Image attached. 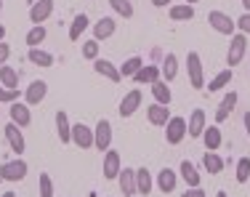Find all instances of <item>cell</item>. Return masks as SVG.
<instances>
[{
    "mask_svg": "<svg viewBox=\"0 0 250 197\" xmlns=\"http://www.w3.org/2000/svg\"><path fill=\"white\" fill-rule=\"evenodd\" d=\"M109 5L117 16H123V19H130V16H133V3H130V0H109Z\"/></svg>",
    "mask_w": 250,
    "mask_h": 197,
    "instance_id": "35",
    "label": "cell"
},
{
    "mask_svg": "<svg viewBox=\"0 0 250 197\" xmlns=\"http://www.w3.org/2000/svg\"><path fill=\"white\" fill-rule=\"evenodd\" d=\"M152 96L157 104H165V107H170V101H173V93H170V86L165 80H154L152 83Z\"/></svg>",
    "mask_w": 250,
    "mask_h": 197,
    "instance_id": "24",
    "label": "cell"
},
{
    "mask_svg": "<svg viewBox=\"0 0 250 197\" xmlns=\"http://www.w3.org/2000/svg\"><path fill=\"white\" fill-rule=\"evenodd\" d=\"M133 80L136 83H149V86H152L154 80H160V67H154V64H144V67L133 75Z\"/></svg>",
    "mask_w": 250,
    "mask_h": 197,
    "instance_id": "31",
    "label": "cell"
},
{
    "mask_svg": "<svg viewBox=\"0 0 250 197\" xmlns=\"http://www.w3.org/2000/svg\"><path fill=\"white\" fill-rule=\"evenodd\" d=\"M234 176H237V181H240V184L248 181V178H250V157H240V160H237Z\"/></svg>",
    "mask_w": 250,
    "mask_h": 197,
    "instance_id": "37",
    "label": "cell"
},
{
    "mask_svg": "<svg viewBox=\"0 0 250 197\" xmlns=\"http://www.w3.org/2000/svg\"><path fill=\"white\" fill-rule=\"evenodd\" d=\"M93 147L106 152L112 147V123L109 120H99L96 128H93Z\"/></svg>",
    "mask_w": 250,
    "mask_h": 197,
    "instance_id": "6",
    "label": "cell"
},
{
    "mask_svg": "<svg viewBox=\"0 0 250 197\" xmlns=\"http://www.w3.org/2000/svg\"><path fill=\"white\" fill-rule=\"evenodd\" d=\"M237 22V29H240L242 35H248L250 38V11H245V14L240 16V19H234Z\"/></svg>",
    "mask_w": 250,
    "mask_h": 197,
    "instance_id": "41",
    "label": "cell"
},
{
    "mask_svg": "<svg viewBox=\"0 0 250 197\" xmlns=\"http://www.w3.org/2000/svg\"><path fill=\"white\" fill-rule=\"evenodd\" d=\"M27 59H29V64H35V67H43V69L53 67V53L43 51V48H29Z\"/></svg>",
    "mask_w": 250,
    "mask_h": 197,
    "instance_id": "29",
    "label": "cell"
},
{
    "mask_svg": "<svg viewBox=\"0 0 250 197\" xmlns=\"http://www.w3.org/2000/svg\"><path fill=\"white\" fill-rule=\"evenodd\" d=\"M237 107V91H229L226 96L221 99V104H218V109H216V125H221L226 123V117L231 115V109Z\"/></svg>",
    "mask_w": 250,
    "mask_h": 197,
    "instance_id": "20",
    "label": "cell"
},
{
    "mask_svg": "<svg viewBox=\"0 0 250 197\" xmlns=\"http://www.w3.org/2000/svg\"><path fill=\"white\" fill-rule=\"evenodd\" d=\"M83 59L96 62L99 59V40H85V43H83Z\"/></svg>",
    "mask_w": 250,
    "mask_h": 197,
    "instance_id": "38",
    "label": "cell"
},
{
    "mask_svg": "<svg viewBox=\"0 0 250 197\" xmlns=\"http://www.w3.org/2000/svg\"><path fill=\"white\" fill-rule=\"evenodd\" d=\"M152 173L146 171V168H136V195H141V197H146L152 192Z\"/></svg>",
    "mask_w": 250,
    "mask_h": 197,
    "instance_id": "25",
    "label": "cell"
},
{
    "mask_svg": "<svg viewBox=\"0 0 250 197\" xmlns=\"http://www.w3.org/2000/svg\"><path fill=\"white\" fill-rule=\"evenodd\" d=\"M117 184H120V192L125 197L136 195V168H123L117 173Z\"/></svg>",
    "mask_w": 250,
    "mask_h": 197,
    "instance_id": "18",
    "label": "cell"
},
{
    "mask_svg": "<svg viewBox=\"0 0 250 197\" xmlns=\"http://www.w3.org/2000/svg\"><path fill=\"white\" fill-rule=\"evenodd\" d=\"M45 96H48V83L45 80H32L27 86V91H24V104L35 107V104H40Z\"/></svg>",
    "mask_w": 250,
    "mask_h": 197,
    "instance_id": "11",
    "label": "cell"
},
{
    "mask_svg": "<svg viewBox=\"0 0 250 197\" xmlns=\"http://www.w3.org/2000/svg\"><path fill=\"white\" fill-rule=\"evenodd\" d=\"M93 69H96V75L106 77L109 83H120V80H123L120 67H115V64H112L109 59H96V62H93Z\"/></svg>",
    "mask_w": 250,
    "mask_h": 197,
    "instance_id": "14",
    "label": "cell"
},
{
    "mask_svg": "<svg viewBox=\"0 0 250 197\" xmlns=\"http://www.w3.org/2000/svg\"><path fill=\"white\" fill-rule=\"evenodd\" d=\"M0 86H5V88H19V72H16L11 64H3V67H0Z\"/></svg>",
    "mask_w": 250,
    "mask_h": 197,
    "instance_id": "32",
    "label": "cell"
},
{
    "mask_svg": "<svg viewBox=\"0 0 250 197\" xmlns=\"http://www.w3.org/2000/svg\"><path fill=\"white\" fill-rule=\"evenodd\" d=\"M0 197H16V192H3Z\"/></svg>",
    "mask_w": 250,
    "mask_h": 197,
    "instance_id": "48",
    "label": "cell"
},
{
    "mask_svg": "<svg viewBox=\"0 0 250 197\" xmlns=\"http://www.w3.org/2000/svg\"><path fill=\"white\" fill-rule=\"evenodd\" d=\"M14 101H19V88L0 86V104H14Z\"/></svg>",
    "mask_w": 250,
    "mask_h": 197,
    "instance_id": "39",
    "label": "cell"
},
{
    "mask_svg": "<svg viewBox=\"0 0 250 197\" xmlns=\"http://www.w3.org/2000/svg\"><path fill=\"white\" fill-rule=\"evenodd\" d=\"M72 144L77 149H91L93 147V128H88L85 123L72 125Z\"/></svg>",
    "mask_w": 250,
    "mask_h": 197,
    "instance_id": "9",
    "label": "cell"
},
{
    "mask_svg": "<svg viewBox=\"0 0 250 197\" xmlns=\"http://www.w3.org/2000/svg\"><path fill=\"white\" fill-rule=\"evenodd\" d=\"M5 141H8V147L16 152V157H21V154H24L27 141H24V136H21V128H19L16 123H8V125H5Z\"/></svg>",
    "mask_w": 250,
    "mask_h": 197,
    "instance_id": "8",
    "label": "cell"
},
{
    "mask_svg": "<svg viewBox=\"0 0 250 197\" xmlns=\"http://www.w3.org/2000/svg\"><path fill=\"white\" fill-rule=\"evenodd\" d=\"M53 14V0H35L32 8H29V22L32 24H43V22H48Z\"/></svg>",
    "mask_w": 250,
    "mask_h": 197,
    "instance_id": "10",
    "label": "cell"
},
{
    "mask_svg": "<svg viewBox=\"0 0 250 197\" xmlns=\"http://www.w3.org/2000/svg\"><path fill=\"white\" fill-rule=\"evenodd\" d=\"M152 5H154V8H168L170 0H152Z\"/></svg>",
    "mask_w": 250,
    "mask_h": 197,
    "instance_id": "44",
    "label": "cell"
},
{
    "mask_svg": "<svg viewBox=\"0 0 250 197\" xmlns=\"http://www.w3.org/2000/svg\"><path fill=\"white\" fill-rule=\"evenodd\" d=\"M187 139V120H184V117H170L168 123H165V141H168V144H181V141Z\"/></svg>",
    "mask_w": 250,
    "mask_h": 197,
    "instance_id": "5",
    "label": "cell"
},
{
    "mask_svg": "<svg viewBox=\"0 0 250 197\" xmlns=\"http://www.w3.org/2000/svg\"><path fill=\"white\" fill-rule=\"evenodd\" d=\"M200 139L205 141L208 152H216V149L221 147V128H218V125H205V131H202Z\"/></svg>",
    "mask_w": 250,
    "mask_h": 197,
    "instance_id": "22",
    "label": "cell"
},
{
    "mask_svg": "<svg viewBox=\"0 0 250 197\" xmlns=\"http://www.w3.org/2000/svg\"><path fill=\"white\" fill-rule=\"evenodd\" d=\"M11 123H16L19 128H27L32 123V112H29V104H21V101H14L11 104Z\"/></svg>",
    "mask_w": 250,
    "mask_h": 197,
    "instance_id": "17",
    "label": "cell"
},
{
    "mask_svg": "<svg viewBox=\"0 0 250 197\" xmlns=\"http://www.w3.org/2000/svg\"><path fill=\"white\" fill-rule=\"evenodd\" d=\"M181 197H205V189H202V187H189Z\"/></svg>",
    "mask_w": 250,
    "mask_h": 197,
    "instance_id": "43",
    "label": "cell"
},
{
    "mask_svg": "<svg viewBox=\"0 0 250 197\" xmlns=\"http://www.w3.org/2000/svg\"><path fill=\"white\" fill-rule=\"evenodd\" d=\"M242 123H245V133H248V139H250V112H245V117H242Z\"/></svg>",
    "mask_w": 250,
    "mask_h": 197,
    "instance_id": "45",
    "label": "cell"
},
{
    "mask_svg": "<svg viewBox=\"0 0 250 197\" xmlns=\"http://www.w3.org/2000/svg\"><path fill=\"white\" fill-rule=\"evenodd\" d=\"M176 184H178V176H176V171H170V168H163V171L157 173V189H160V192H165V195L176 192Z\"/></svg>",
    "mask_w": 250,
    "mask_h": 197,
    "instance_id": "21",
    "label": "cell"
},
{
    "mask_svg": "<svg viewBox=\"0 0 250 197\" xmlns=\"http://www.w3.org/2000/svg\"><path fill=\"white\" fill-rule=\"evenodd\" d=\"M187 3H189V5H194V3H200V0H187Z\"/></svg>",
    "mask_w": 250,
    "mask_h": 197,
    "instance_id": "49",
    "label": "cell"
},
{
    "mask_svg": "<svg viewBox=\"0 0 250 197\" xmlns=\"http://www.w3.org/2000/svg\"><path fill=\"white\" fill-rule=\"evenodd\" d=\"M178 171H181V178L187 181V187H200V173H197V168H194L192 160H181Z\"/></svg>",
    "mask_w": 250,
    "mask_h": 197,
    "instance_id": "28",
    "label": "cell"
},
{
    "mask_svg": "<svg viewBox=\"0 0 250 197\" xmlns=\"http://www.w3.org/2000/svg\"><path fill=\"white\" fill-rule=\"evenodd\" d=\"M0 14H3V0H0Z\"/></svg>",
    "mask_w": 250,
    "mask_h": 197,
    "instance_id": "51",
    "label": "cell"
},
{
    "mask_svg": "<svg viewBox=\"0 0 250 197\" xmlns=\"http://www.w3.org/2000/svg\"><path fill=\"white\" fill-rule=\"evenodd\" d=\"M202 165H205V171L210 173V176H218V173L224 171V160H221V154H216V152L202 154Z\"/></svg>",
    "mask_w": 250,
    "mask_h": 197,
    "instance_id": "30",
    "label": "cell"
},
{
    "mask_svg": "<svg viewBox=\"0 0 250 197\" xmlns=\"http://www.w3.org/2000/svg\"><path fill=\"white\" fill-rule=\"evenodd\" d=\"M56 133H59V139H62V144H72V123H69V117L64 109L56 112Z\"/></svg>",
    "mask_w": 250,
    "mask_h": 197,
    "instance_id": "19",
    "label": "cell"
},
{
    "mask_svg": "<svg viewBox=\"0 0 250 197\" xmlns=\"http://www.w3.org/2000/svg\"><path fill=\"white\" fill-rule=\"evenodd\" d=\"M40 197H53V178L48 173H40Z\"/></svg>",
    "mask_w": 250,
    "mask_h": 197,
    "instance_id": "40",
    "label": "cell"
},
{
    "mask_svg": "<svg viewBox=\"0 0 250 197\" xmlns=\"http://www.w3.org/2000/svg\"><path fill=\"white\" fill-rule=\"evenodd\" d=\"M208 24L216 29L218 35H229V38L237 29V22L231 19L229 14H224V11H210V14H208Z\"/></svg>",
    "mask_w": 250,
    "mask_h": 197,
    "instance_id": "4",
    "label": "cell"
},
{
    "mask_svg": "<svg viewBox=\"0 0 250 197\" xmlns=\"http://www.w3.org/2000/svg\"><path fill=\"white\" fill-rule=\"evenodd\" d=\"M216 197H229V195H226V192H218V195H216Z\"/></svg>",
    "mask_w": 250,
    "mask_h": 197,
    "instance_id": "50",
    "label": "cell"
},
{
    "mask_svg": "<svg viewBox=\"0 0 250 197\" xmlns=\"http://www.w3.org/2000/svg\"><path fill=\"white\" fill-rule=\"evenodd\" d=\"M88 27H91V19H88L85 14H77L75 19H72V24H69V40H72V43H77Z\"/></svg>",
    "mask_w": 250,
    "mask_h": 197,
    "instance_id": "27",
    "label": "cell"
},
{
    "mask_svg": "<svg viewBox=\"0 0 250 197\" xmlns=\"http://www.w3.org/2000/svg\"><path fill=\"white\" fill-rule=\"evenodd\" d=\"M141 101H144V93L139 91V88H133V91H128L120 101V117H133L136 112H139Z\"/></svg>",
    "mask_w": 250,
    "mask_h": 197,
    "instance_id": "7",
    "label": "cell"
},
{
    "mask_svg": "<svg viewBox=\"0 0 250 197\" xmlns=\"http://www.w3.org/2000/svg\"><path fill=\"white\" fill-rule=\"evenodd\" d=\"M242 8H245V11H250V0H242Z\"/></svg>",
    "mask_w": 250,
    "mask_h": 197,
    "instance_id": "47",
    "label": "cell"
},
{
    "mask_svg": "<svg viewBox=\"0 0 250 197\" xmlns=\"http://www.w3.org/2000/svg\"><path fill=\"white\" fill-rule=\"evenodd\" d=\"M229 83H231V69H224V72H218L205 88H210V91H224Z\"/></svg>",
    "mask_w": 250,
    "mask_h": 197,
    "instance_id": "36",
    "label": "cell"
},
{
    "mask_svg": "<svg viewBox=\"0 0 250 197\" xmlns=\"http://www.w3.org/2000/svg\"><path fill=\"white\" fill-rule=\"evenodd\" d=\"M141 67H144V59H141V56H130V59H125V64L120 67V75L123 77H133Z\"/></svg>",
    "mask_w": 250,
    "mask_h": 197,
    "instance_id": "34",
    "label": "cell"
},
{
    "mask_svg": "<svg viewBox=\"0 0 250 197\" xmlns=\"http://www.w3.org/2000/svg\"><path fill=\"white\" fill-rule=\"evenodd\" d=\"M117 32V22L112 19V16H101V19L93 24V40H106V38H112V35Z\"/></svg>",
    "mask_w": 250,
    "mask_h": 197,
    "instance_id": "15",
    "label": "cell"
},
{
    "mask_svg": "<svg viewBox=\"0 0 250 197\" xmlns=\"http://www.w3.org/2000/svg\"><path fill=\"white\" fill-rule=\"evenodd\" d=\"M146 120H149L152 125H157V128H163V125L170 120V107L154 101L152 107H146Z\"/></svg>",
    "mask_w": 250,
    "mask_h": 197,
    "instance_id": "16",
    "label": "cell"
},
{
    "mask_svg": "<svg viewBox=\"0 0 250 197\" xmlns=\"http://www.w3.org/2000/svg\"><path fill=\"white\" fill-rule=\"evenodd\" d=\"M245 53H248V35L234 32L231 35V43H229V51H226V64H229V69H234L237 64H242Z\"/></svg>",
    "mask_w": 250,
    "mask_h": 197,
    "instance_id": "2",
    "label": "cell"
},
{
    "mask_svg": "<svg viewBox=\"0 0 250 197\" xmlns=\"http://www.w3.org/2000/svg\"><path fill=\"white\" fill-rule=\"evenodd\" d=\"M168 16L173 22H189V19H194V5H189V3L168 5Z\"/></svg>",
    "mask_w": 250,
    "mask_h": 197,
    "instance_id": "26",
    "label": "cell"
},
{
    "mask_svg": "<svg viewBox=\"0 0 250 197\" xmlns=\"http://www.w3.org/2000/svg\"><path fill=\"white\" fill-rule=\"evenodd\" d=\"M178 75V56L176 53H168V56L163 59V67H160V77H163L165 83H173Z\"/></svg>",
    "mask_w": 250,
    "mask_h": 197,
    "instance_id": "23",
    "label": "cell"
},
{
    "mask_svg": "<svg viewBox=\"0 0 250 197\" xmlns=\"http://www.w3.org/2000/svg\"><path fill=\"white\" fill-rule=\"evenodd\" d=\"M123 171V160H120V152H115V149H106L104 152V168H101V173H104V178H117V173Z\"/></svg>",
    "mask_w": 250,
    "mask_h": 197,
    "instance_id": "12",
    "label": "cell"
},
{
    "mask_svg": "<svg viewBox=\"0 0 250 197\" xmlns=\"http://www.w3.org/2000/svg\"><path fill=\"white\" fill-rule=\"evenodd\" d=\"M208 117H205V109H194L192 115H189V120H187V133H189V139H200L202 136V131H205V123Z\"/></svg>",
    "mask_w": 250,
    "mask_h": 197,
    "instance_id": "13",
    "label": "cell"
},
{
    "mask_svg": "<svg viewBox=\"0 0 250 197\" xmlns=\"http://www.w3.org/2000/svg\"><path fill=\"white\" fill-rule=\"evenodd\" d=\"M187 75H189V86L194 91H202L205 88V69H202V59L197 51L187 53Z\"/></svg>",
    "mask_w": 250,
    "mask_h": 197,
    "instance_id": "1",
    "label": "cell"
},
{
    "mask_svg": "<svg viewBox=\"0 0 250 197\" xmlns=\"http://www.w3.org/2000/svg\"><path fill=\"white\" fill-rule=\"evenodd\" d=\"M27 171H29V165L21 157L8 160V163L0 165V181H11V184L21 181V178H27Z\"/></svg>",
    "mask_w": 250,
    "mask_h": 197,
    "instance_id": "3",
    "label": "cell"
},
{
    "mask_svg": "<svg viewBox=\"0 0 250 197\" xmlns=\"http://www.w3.org/2000/svg\"><path fill=\"white\" fill-rule=\"evenodd\" d=\"M8 56H11V45L8 43H0V67L8 62Z\"/></svg>",
    "mask_w": 250,
    "mask_h": 197,
    "instance_id": "42",
    "label": "cell"
},
{
    "mask_svg": "<svg viewBox=\"0 0 250 197\" xmlns=\"http://www.w3.org/2000/svg\"><path fill=\"white\" fill-rule=\"evenodd\" d=\"M45 35H48V32H45L43 24H32V29L27 32V45H29V48H38V45L45 40Z\"/></svg>",
    "mask_w": 250,
    "mask_h": 197,
    "instance_id": "33",
    "label": "cell"
},
{
    "mask_svg": "<svg viewBox=\"0 0 250 197\" xmlns=\"http://www.w3.org/2000/svg\"><path fill=\"white\" fill-rule=\"evenodd\" d=\"M3 38H5V27L0 24V43H3Z\"/></svg>",
    "mask_w": 250,
    "mask_h": 197,
    "instance_id": "46",
    "label": "cell"
}]
</instances>
